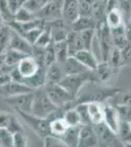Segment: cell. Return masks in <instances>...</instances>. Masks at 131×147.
<instances>
[{
	"mask_svg": "<svg viewBox=\"0 0 131 147\" xmlns=\"http://www.w3.org/2000/svg\"><path fill=\"white\" fill-rule=\"evenodd\" d=\"M23 118L28 127L39 136L45 138L51 136L50 134V120L48 118H39L32 114H27L23 112H17Z\"/></svg>",
	"mask_w": 131,
	"mask_h": 147,
	"instance_id": "cell-5",
	"label": "cell"
},
{
	"mask_svg": "<svg viewBox=\"0 0 131 147\" xmlns=\"http://www.w3.org/2000/svg\"><path fill=\"white\" fill-rule=\"evenodd\" d=\"M53 44L55 49V55H56V62L59 64H63L70 57L67 42H53Z\"/></svg>",
	"mask_w": 131,
	"mask_h": 147,
	"instance_id": "cell-27",
	"label": "cell"
},
{
	"mask_svg": "<svg viewBox=\"0 0 131 147\" xmlns=\"http://www.w3.org/2000/svg\"><path fill=\"white\" fill-rule=\"evenodd\" d=\"M106 24L110 28H115L124 25L123 22V15L120 8L112 9L106 14Z\"/></svg>",
	"mask_w": 131,
	"mask_h": 147,
	"instance_id": "cell-21",
	"label": "cell"
},
{
	"mask_svg": "<svg viewBox=\"0 0 131 147\" xmlns=\"http://www.w3.org/2000/svg\"><path fill=\"white\" fill-rule=\"evenodd\" d=\"M52 0H28L23 6L25 8H27L28 10H30V12L35 14L41 10L43 7H45Z\"/></svg>",
	"mask_w": 131,
	"mask_h": 147,
	"instance_id": "cell-34",
	"label": "cell"
},
{
	"mask_svg": "<svg viewBox=\"0 0 131 147\" xmlns=\"http://www.w3.org/2000/svg\"><path fill=\"white\" fill-rule=\"evenodd\" d=\"M6 129H8L12 134H17V132H24L25 131V129H24L23 125L21 124L20 121L17 119L14 115L11 116L10 122H9V124H8V125H7Z\"/></svg>",
	"mask_w": 131,
	"mask_h": 147,
	"instance_id": "cell-41",
	"label": "cell"
},
{
	"mask_svg": "<svg viewBox=\"0 0 131 147\" xmlns=\"http://www.w3.org/2000/svg\"><path fill=\"white\" fill-rule=\"evenodd\" d=\"M63 119L68 124L69 127H75V125H81V120H80L79 114L75 107L66 109L64 113Z\"/></svg>",
	"mask_w": 131,
	"mask_h": 147,
	"instance_id": "cell-29",
	"label": "cell"
},
{
	"mask_svg": "<svg viewBox=\"0 0 131 147\" xmlns=\"http://www.w3.org/2000/svg\"><path fill=\"white\" fill-rule=\"evenodd\" d=\"M65 76L62 65L55 62L46 68V84H60Z\"/></svg>",
	"mask_w": 131,
	"mask_h": 147,
	"instance_id": "cell-18",
	"label": "cell"
},
{
	"mask_svg": "<svg viewBox=\"0 0 131 147\" xmlns=\"http://www.w3.org/2000/svg\"><path fill=\"white\" fill-rule=\"evenodd\" d=\"M0 147H3V146H1V145H0Z\"/></svg>",
	"mask_w": 131,
	"mask_h": 147,
	"instance_id": "cell-55",
	"label": "cell"
},
{
	"mask_svg": "<svg viewBox=\"0 0 131 147\" xmlns=\"http://www.w3.org/2000/svg\"><path fill=\"white\" fill-rule=\"evenodd\" d=\"M110 146H111V147H125L124 142L121 141L120 139L118 137V136H116V138L111 142Z\"/></svg>",
	"mask_w": 131,
	"mask_h": 147,
	"instance_id": "cell-47",
	"label": "cell"
},
{
	"mask_svg": "<svg viewBox=\"0 0 131 147\" xmlns=\"http://www.w3.org/2000/svg\"><path fill=\"white\" fill-rule=\"evenodd\" d=\"M11 28L7 25H4L0 28V57H4V54L9 48Z\"/></svg>",
	"mask_w": 131,
	"mask_h": 147,
	"instance_id": "cell-28",
	"label": "cell"
},
{
	"mask_svg": "<svg viewBox=\"0 0 131 147\" xmlns=\"http://www.w3.org/2000/svg\"><path fill=\"white\" fill-rule=\"evenodd\" d=\"M95 35L98 40V44L101 51V61L108 62L110 53L114 47L113 39H112L111 28L108 27L106 22L97 24L95 28Z\"/></svg>",
	"mask_w": 131,
	"mask_h": 147,
	"instance_id": "cell-4",
	"label": "cell"
},
{
	"mask_svg": "<svg viewBox=\"0 0 131 147\" xmlns=\"http://www.w3.org/2000/svg\"><path fill=\"white\" fill-rule=\"evenodd\" d=\"M115 70L116 69L112 67L109 62L100 61L97 67L92 71L95 74V77H96L98 84H105V82H108L112 79Z\"/></svg>",
	"mask_w": 131,
	"mask_h": 147,
	"instance_id": "cell-15",
	"label": "cell"
},
{
	"mask_svg": "<svg viewBox=\"0 0 131 147\" xmlns=\"http://www.w3.org/2000/svg\"><path fill=\"white\" fill-rule=\"evenodd\" d=\"M69 129L68 124L63 118L54 119L50 122V134L51 136L56 137H61Z\"/></svg>",
	"mask_w": 131,
	"mask_h": 147,
	"instance_id": "cell-26",
	"label": "cell"
},
{
	"mask_svg": "<svg viewBox=\"0 0 131 147\" xmlns=\"http://www.w3.org/2000/svg\"><path fill=\"white\" fill-rule=\"evenodd\" d=\"M111 34H112V39H113L114 46L118 47L120 49H122L129 43L126 36L125 32V25H122L120 27L111 28Z\"/></svg>",
	"mask_w": 131,
	"mask_h": 147,
	"instance_id": "cell-20",
	"label": "cell"
},
{
	"mask_svg": "<svg viewBox=\"0 0 131 147\" xmlns=\"http://www.w3.org/2000/svg\"><path fill=\"white\" fill-rule=\"evenodd\" d=\"M0 14L5 22V25L14 20V13L11 11L7 0H0Z\"/></svg>",
	"mask_w": 131,
	"mask_h": 147,
	"instance_id": "cell-36",
	"label": "cell"
},
{
	"mask_svg": "<svg viewBox=\"0 0 131 147\" xmlns=\"http://www.w3.org/2000/svg\"><path fill=\"white\" fill-rule=\"evenodd\" d=\"M87 111L91 125H98L104 122V104L101 102H87Z\"/></svg>",
	"mask_w": 131,
	"mask_h": 147,
	"instance_id": "cell-16",
	"label": "cell"
},
{
	"mask_svg": "<svg viewBox=\"0 0 131 147\" xmlns=\"http://www.w3.org/2000/svg\"><path fill=\"white\" fill-rule=\"evenodd\" d=\"M44 88L51 101L58 108H71V104L75 98L62 85L59 84H45Z\"/></svg>",
	"mask_w": 131,
	"mask_h": 147,
	"instance_id": "cell-3",
	"label": "cell"
},
{
	"mask_svg": "<svg viewBox=\"0 0 131 147\" xmlns=\"http://www.w3.org/2000/svg\"><path fill=\"white\" fill-rule=\"evenodd\" d=\"M78 34H79L80 39L82 41L84 49L92 50L93 42H94L95 36H96L95 35V28H89V30H82V32H79Z\"/></svg>",
	"mask_w": 131,
	"mask_h": 147,
	"instance_id": "cell-31",
	"label": "cell"
},
{
	"mask_svg": "<svg viewBox=\"0 0 131 147\" xmlns=\"http://www.w3.org/2000/svg\"><path fill=\"white\" fill-rule=\"evenodd\" d=\"M44 147H70L60 137L48 136L44 138Z\"/></svg>",
	"mask_w": 131,
	"mask_h": 147,
	"instance_id": "cell-42",
	"label": "cell"
},
{
	"mask_svg": "<svg viewBox=\"0 0 131 147\" xmlns=\"http://www.w3.org/2000/svg\"><path fill=\"white\" fill-rule=\"evenodd\" d=\"M62 3H63V0H52L41 10L35 13V16L37 19H41L45 22H51V21L62 19L63 18Z\"/></svg>",
	"mask_w": 131,
	"mask_h": 147,
	"instance_id": "cell-7",
	"label": "cell"
},
{
	"mask_svg": "<svg viewBox=\"0 0 131 147\" xmlns=\"http://www.w3.org/2000/svg\"><path fill=\"white\" fill-rule=\"evenodd\" d=\"M52 36H51V30L48 26L45 25V28L43 30V32H41L40 36L38 37L37 41L35 42L34 45L39 46V47H47L49 44L52 43Z\"/></svg>",
	"mask_w": 131,
	"mask_h": 147,
	"instance_id": "cell-35",
	"label": "cell"
},
{
	"mask_svg": "<svg viewBox=\"0 0 131 147\" xmlns=\"http://www.w3.org/2000/svg\"><path fill=\"white\" fill-rule=\"evenodd\" d=\"M121 104L131 106V92L125 93L124 95L122 96V98H121Z\"/></svg>",
	"mask_w": 131,
	"mask_h": 147,
	"instance_id": "cell-48",
	"label": "cell"
},
{
	"mask_svg": "<svg viewBox=\"0 0 131 147\" xmlns=\"http://www.w3.org/2000/svg\"><path fill=\"white\" fill-rule=\"evenodd\" d=\"M96 1H100V2H104V3H106L107 0H96Z\"/></svg>",
	"mask_w": 131,
	"mask_h": 147,
	"instance_id": "cell-53",
	"label": "cell"
},
{
	"mask_svg": "<svg viewBox=\"0 0 131 147\" xmlns=\"http://www.w3.org/2000/svg\"><path fill=\"white\" fill-rule=\"evenodd\" d=\"M77 111L79 114L80 120H81V125H91L89 116H88L87 105L86 103H78L75 106Z\"/></svg>",
	"mask_w": 131,
	"mask_h": 147,
	"instance_id": "cell-40",
	"label": "cell"
},
{
	"mask_svg": "<svg viewBox=\"0 0 131 147\" xmlns=\"http://www.w3.org/2000/svg\"><path fill=\"white\" fill-rule=\"evenodd\" d=\"M71 25V30L77 32H82V30H89V28H96V23L92 19V17H82V16H79Z\"/></svg>",
	"mask_w": 131,
	"mask_h": 147,
	"instance_id": "cell-23",
	"label": "cell"
},
{
	"mask_svg": "<svg viewBox=\"0 0 131 147\" xmlns=\"http://www.w3.org/2000/svg\"><path fill=\"white\" fill-rule=\"evenodd\" d=\"M108 62L110 63V65L115 69H118L120 67H122V59H121V50L118 47L114 46L112 48V51L110 53V57Z\"/></svg>",
	"mask_w": 131,
	"mask_h": 147,
	"instance_id": "cell-33",
	"label": "cell"
},
{
	"mask_svg": "<svg viewBox=\"0 0 131 147\" xmlns=\"http://www.w3.org/2000/svg\"><path fill=\"white\" fill-rule=\"evenodd\" d=\"M0 145L3 147H13V134L4 127H0Z\"/></svg>",
	"mask_w": 131,
	"mask_h": 147,
	"instance_id": "cell-38",
	"label": "cell"
},
{
	"mask_svg": "<svg viewBox=\"0 0 131 147\" xmlns=\"http://www.w3.org/2000/svg\"><path fill=\"white\" fill-rule=\"evenodd\" d=\"M125 147H131V142H128V143H124Z\"/></svg>",
	"mask_w": 131,
	"mask_h": 147,
	"instance_id": "cell-51",
	"label": "cell"
},
{
	"mask_svg": "<svg viewBox=\"0 0 131 147\" xmlns=\"http://www.w3.org/2000/svg\"><path fill=\"white\" fill-rule=\"evenodd\" d=\"M106 14H107L106 3L100 1H95L92 7L91 17L95 21L96 25L100 23L106 22Z\"/></svg>",
	"mask_w": 131,
	"mask_h": 147,
	"instance_id": "cell-25",
	"label": "cell"
},
{
	"mask_svg": "<svg viewBox=\"0 0 131 147\" xmlns=\"http://www.w3.org/2000/svg\"><path fill=\"white\" fill-rule=\"evenodd\" d=\"M18 72L22 76V84L25 79H28V78L32 77L33 75L37 73L39 70L40 66L38 63L35 61V59L32 56H26L20 61V63L16 66Z\"/></svg>",
	"mask_w": 131,
	"mask_h": 147,
	"instance_id": "cell-9",
	"label": "cell"
},
{
	"mask_svg": "<svg viewBox=\"0 0 131 147\" xmlns=\"http://www.w3.org/2000/svg\"><path fill=\"white\" fill-rule=\"evenodd\" d=\"M96 134L97 139H98V146L99 145H110L111 142L116 138V134L113 132L111 129L105 125V123H101L98 125H93Z\"/></svg>",
	"mask_w": 131,
	"mask_h": 147,
	"instance_id": "cell-14",
	"label": "cell"
},
{
	"mask_svg": "<svg viewBox=\"0 0 131 147\" xmlns=\"http://www.w3.org/2000/svg\"><path fill=\"white\" fill-rule=\"evenodd\" d=\"M98 147H111L110 145H99Z\"/></svg>",
	"mask_w": 131,
	"mask_h": 147,
	"instance_id": "cell-52",
	"label": "cell"
},
{
	"mask_svg": "<svg viewBox=\"0 0 131 147\" xmlns=\"http://www.w3.org/2000/svg\"><path fill=\"white\" fill-rule=\"evenodd\" d=\"M80 127H81V125H75V127H69L67 131L60 138L70 147H77L78 142V137H79Z\"/></svg>",
	"mask_w": 131,
	"mask_h": 147,
	"instance_id": "cell-22",
	"label": "cell"
},
{
	"mask_svg": "<svg viewBox=\"0 0 131 147\" xmlns=\"http://www.w3.org/2000/svg\"><path fill=\"white\" fill-rule=\"evenodd\" d=\"M129 125H130V127H131V122H129Z\"/></svg>",
	"mask_w": 131,
	"mask_h": 147,
	"instance_id": "cell-54",
	"label": "cell"
},
{
	"mask_svg": "<svg viewBox=\"0 0 131 147\" xmlns=\"http://www.w3.org/2000/svg\"><path fill=\"white\" fill-rule=\"evenodd\" d=\"M116 136H118V137L121 141L124 142V143L131 142V127L129 123L121 121L120 125V129H118Z\"/></svg>",
	"mask_w": 131,
	"mask_h": 147,
	"instance_id": "cell-32",
	"label": "cell"
},
{
	"mask_svg": "<svg viewBox=\"0 0 131 147\" xmlns=\"http://www.w3.org/2000/svg\"><path fill=\"white\" fill-rule=\"evenodd\" d=\"M121 50V59H122L123 66L131 64V43L127 44L125 47H123Z\"/></svg>",
	"mask_w": 131,
	"mask_h": 147,
	"instance_id": "cell-44",
	"label": "cell"
},
{
	"mask_svg": "<svg viewBox=\"0 0 131 147\" xmlns=\"http://www.w3.org/2000/svg\"><path fill=\"white\" fill-rule=\"evenodd\" d=\"M77 147H98V139L92 125H81Z\"/></svg>",
	"mask_w": 131,
	"mask_h": 147,
	"instance_id": "cell-8",
	"label": "cell"
},
{
	"mask_svg": "<svg viewBox=\"0 0 131 147\" xmlns=\"http://www.w3.org/2000/svg\"><path fill=\"white\" fill-rule=\"evenodd\" d=\"M9 48L20 51L28 56H32V45L30 43H28L27 40L25 39V37L22 36L21 34H17L13 30H11Z\"/></svg>",
	"mask_w": 131,
	"mask_h": 147,
	"instance_id": "cell-11",
	"label": "cell"
},
{
	"mask_svg": "<svg viewBox=\"0 0 131 147\" xmlns=\"http://www.w3.org/2000/svg\"><path fill=\"white\" fill-rule=\"evenodd\" d=\"M5 25V22H4V20H3V18H2V16H1V14H0V28H1L3 26Z\"/></svg>",
	"mask_w": 131,
	"mask_h": 147,
	"instance_id": "cell-49",
	"label": "cell"
},
{
	"mask_svg": "<svg viewBox=\"0 0 131 147\" xmlns=\"http://www.w3.org/2000/svg\"><path fill=\"white\" fill-rule=\"evenodd\" d=\"M116 110L118 112L120 118L123 122H131V106L124 105V104H118L116 106Z\"/></svg>",
	"mask_w": 131,
	"mask_h": 147,
	"instance_id": "cell-39",
	"label": "cell"
},
{
	"mask_svg": "<svg viewBox=\"0 0 131 147\" xmlns=\"http://www.w3.org/2000/svg\"><path fill=\"white\" fill-rule=\"evenodd\" d=\"M35 19H37L35 14L30 12V10H28L24 6H21L14 14V21H16V22L27 23L30 22L32 20H35Z\"/></svg>",
	"mask_w": 131,
	"mask_h": 147,
	"instance_id": "cell-30",
	"label": "cell"
},
{
	"mask_svg": "<svg viewBox=\"0 0 131 147\" xmlns=\"http://www.w3.org/2000/svg\"><path fill=\"white\" fill-rule=\"evenodd\" d=\"M12 114L7 112H0V127H4L6 129L10 122Z\"/></svg>",
	"mask_w": 131,
	"mask_h": 147,
	"instance_id": "cell-45",
	"label": "cell"
},
{
	"mask_svg": "<svg viewBox=\"0 0 131 147\" xmlns=\"http://www.w3.org/2000/svg\"><path fill=\"white\" fill-rule=\"evenodd\" d=\"M32 91H33L32 89H30L27 85L13 82V80L9 82L8 84H6L3 86H0V95L4 96L5 98L18 95V94L28 93V92Z\"/></svg>",
	"mask_w": 131,
	"mask_h": 147,
	"instance_id": "cell-13",
	"label": "cell"
},
{
	"mask_svg": "<svg viewBox=\"0 0 131 147\" xmlns=\"http://www.w3.org/2000/svg\"><path fill=\"white\" fill-rule=\"evenodd\" d=\"M19 1H20V4H21V6H23L24 4H25L26 2L28 1V0H19Z\"/></svg>",
	"mask_w": 131,
	"mask_h": 147,
	"instance_id": "cell-50",
	"label": "cell"
},
{
	"mask_svg": "<svg viewBox=\"0 0 131 147\" xmlns=\"http://www.w3.org/2000/svg\"><path fill=\"white\" fill-rule=\"evenodd\" d=\"M118 3H120V0H107L106 1L107 12L112 10V9L118 8Z\"/></svg>",
	"mask_w": 131,
	"mask_h": 147,
	"instance_id": "cell-46",
	"label": "cell"
},
{
	"mask_svg": "<svg viewBox=\"0 0 131 147\" xmlns=\"http://www.w3.org/2000/svg\"><path fill=\"white\" fill-rule=\"evenodd\" d=\"M33 99V91L28 93L18 94L15 96L7 97L5 102L10 107H12L16 112H23L27 114H32V106Z\"/></svg>",
	"mask_w": 131,
	"mask_h": 147,
	"instance_id": "cell-6",
	"label": "cell"
},
{
	"mask_svg": "<svg viewBox=\"0 0 131 147\" xmlns=\"http://www.w3.org/2000/svg\"><path fill=\"white\" fill-rule=\"evenodd\" d=\"M58 109L51 101L44 86L33 90L32 114L39 118H47Z\"/></svg>",
	"mask_w": 131,
	"mask_h": 147,
	"instance_id": "cell-2",
	"label": "cell"
},
{
	"mask_svg": "<svg viewBox=\"0 0 131 147\" xmlns=\"http://www.w3.org/2000/svg\"><path fill=\"white\" fill-rule=\"evenodd\" d=\"M28 138L24 132H17L13 134V147H27Z\"/></svg>",
	"mask_w": 131,
	"mask_h": 147,
	"instance_id": "cell-43",
	"label": "cell"
},
{
	"mask_svg": "<svg viewBox=\"0 0 131 147\" xmlns=\"http://www.w3.org/2000/svg\"><path fill=\"white\" fill-rule=\"evenodd\" d=\"M63 67L64 73L65 75H77V74H82L85 73L87 71H89L86 67L82 65L81 63H79L77 59L73 56H70L68 59L61 64Z\"/></svg>",
	"mask_w": 131,
	"mask_h": 147,
	"instance_id": "cell-19",
	"label": "cell"
},
{
	"mask_svg": "<svg viewBox=\"0 0 131 147\" xmlns=\"http://www.w3.org/2000/svg\"><path fill=\"white\" fill-rule=\"evenodd\" d=\"M26 54L22 53L20 51H17V50H14V49H11V48H8L4 54V64L9 67H16L20 61L22 60L23 58H25Z\"/></svg>",
	"mask_w": 131,
	"mask_h": 147,
	"instance_id": "cell-24",
	"label": "cell"
},
{
	"mask_svg": "<svg viewBox=\"0 0 131 147\" xmlns=\"http://www.w3.org/2000/svg\"><path fill=\"white\" fill-rule=\"evenodd\" d=\"M44 28H45V26H44V27L34 28H32V30H28V32H26L23 36L25 37V39L27 40L28 43H30L32 45H34L35 42L37 41L38 37L40 36V34H41V32H43Z\"/></svg>",
	"mask_w": 131,
	"mask_h": 147,
	"instance_id": "cell-37",
	"label": "cell"
},
{
	"mask_svg": "<svg viewBox=\"0 0 131 147\" xmlns=\"http://www.w3.org/2000/svg\"><path fill=\"white\" fill-rule=\"evenodd\" d=\"M73 57L78 62L81 63L84 67H86L88 70H94L100 62L92 50H87V49H82V50L77 51L73 55Z\"/></svg>",
	"mask_w": 131,
	"mask_h": 147,
	"instance_id": "cell-17",
	"label": "cell"
},
{
	"mask_svg": "<svg viewBox=\"0 0 131 147\" xmlns=\"http://www.w3.org/2000/svg\"><path fill=\"white\" fill-rule=\"evenodd\" d=\"M87 84H98L95 74L92 70L77 75H66L59 84L62 85L69 93H71L77 99L84 85Z\"/></svg>",
	"mask_w": 131,
	"mask_h": 147,
	"instance_id": "cell-1",
	"label": "cell"
},
{
	"mask_svg": "<svg viewBox=\"0 0 131 147\" xmlns=\"http://www.w3.org/2000/svg\"><path fill=\"white\" fill-rule=\"evenodd\" d=\"M104 123L107 127L113 132L118 134V129L120 125V118L116 106L110 105V104H104Z\"/></svg>",
	"mask_w": 131,
	"mask_h": 147,
	"instance_id": "cell-10",
	"label": "cell"
},
{
	"mask_svg": "<svg viewBox=\"0 0 131 147\" xmlns=\"http://www.w3.org/2000/svg\"><path fill=\"white\" fill-rule=\"evenodd\" d=\"M63 19L67 24H71L79 17L78 14V0H63L62 3Z\"/></svg>",
	"mask_w": 131,
	"mask_h": 147,
	"instance_id": "cell-12",
	"label": "cell"
}]
</instances>
